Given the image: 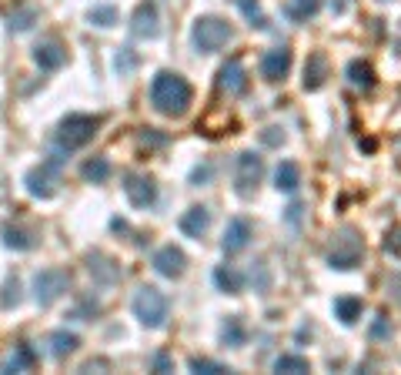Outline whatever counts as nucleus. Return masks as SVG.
I'll list each match as a JSON object with an SVG mask.
<instances>
[{
    "mask_svg": "<svg viewBox=\"0 0 401 375\" xmlns=\"http://www.w3.org/2000/svg\"><path fill=\"white\" fill-rule=\"evenodd\" d=\"M191 97H194L191 84L181 78V74H174V71H161L157 78L150 81V104H154L164 117L188 114Z\"/></svg>",
    "mask_w": 401,
    "mask_h": 375,
    "instance_id": "nucleus-1",
    "label": "nucleus"
},
{
    "mask_svg": "<svg viewBox=\"0 0 401 375\" xmlns=\"http://www.w3.org/2000/svg\"><path fill=\"white\" fill-rule=\"evenodd\" d=\"M364 255V238L358 234V228H338V232L331 234V245H328V265L331 268H338V272H348L354 268Z\"/></svg>",
    "mask_w": 401,
    "mask_h": 375,
    "instance_id": "nucleus-2",
    "label": "nucleus"
},
{
    "mask_svg": "<svg viewBox=\"0 0 401 375\" xmlns=\"http://www.w3.org/2000/svg\"><path fill=\"white\" fill-rule=\"evenodd\" d=\"M231 37H234V27L227 24L225 17H214V13L198 17V20H194V30H191V40H194V47H198L200 54L225 51L227 44H231Z\"/></svg>",
    "mask_w": 401,
    "mask_h": 375,
    "instance_id": "nucleus-3",
    "label": "nucleus"
},
{
    "mask_svg": "<svg viewBox=\"0 0 401 375\" xmlns=\"http://www.w3.org/2000/svg\"><path fill=\"white\" fill-rule=\"evenodd\" d=\"M97 128H100V117L94 114H67L57 124V148L61 151H77V148L94 141Z\"/></svg>",
    "mask_w": 401,
    "mask_h": 375,
    "instance_id": "nucleus-4",
    "label": "nucleus"
},
{
    "mask_svg": "<svg viewBox=\"0 0 401 375\" xmlns=\"http://www.w3.org/2000/svg\"><path fill=\"white\" fill-rule=\"evenodd\" d=\"M134 315H138L140 325L161 328L167 322V298H164L161 288H154V285L138 288V295H134Z\"/></svg>",
    "mask_w": 401,
    "mask_h": 375,
    "instance_id": "nucleus-5",
    "label": "nucleus"
},
{
    "mask_svg": "<svg viewBox=\"0 0 401 375\" xmlns=\"http://www.w3.org/2000/svg\"><path fill=\"white\" fill-rule=\"evenodd\" d=\"M67 288H71V275L64 272V268H40L34 275V298H37L40 309H47L57 298H64Z\"/></svg>",
    "mask_w": 401,
    "mask_h": 375,
    "instance_id": "nucleus-6",
    "label": "nucleus"
},
{
    "mask_svg": "<svg viewBox=\"0 0 401 375\" xmlns=\"http://www.w3.org/2000/svg\"><path fill=\"white\" fill-rule=\"evenodd\" d=\"M61 161L64 157H50V161H40L37 168L27 171V191L34 198H54L57 194V184H61Z\"/></svg>",
    "mask_w": 401,
    "mask_h": 375,
    "instance_id": "nucleus-7",
    "label": "nucleus"
},
{
    "mask_svg": "<svg viewBox=\"0 0 401 375\" xmlns=\"http://www.w3.org/2000/svg\"><path fill=\"white\" fill-rule=\"evenodd\" d=\"M264 178V161L261 155H254V151H244L238 155V165H234V188H238L241 198H251L254 188L261 184Z\"/></svg>",
    "mask_w": 401,
    "mask_h": 375,
    "instance_id": "nucleus-8",
    "label": "nucleus"
},
{
    "mask_svg": "<svg viewBox=\"0 0 401 375\" xmlns=\"http://www.w3.org/2000/svg\"><path fill=\"white\" fill-rule=\"evenodd\" d=\"M131 30H134V37H140V40H154L161 34V13H157V4H154V0L138 4V11L131 17Z\"/></svg>",
    "mask_w": 401,
    "mask_h": 375,
    "instance_id": "nucleus-9",
    "label": "nucleus"
},
{
    "mask_svg": "<svg viewBox=\"0 0 401 375\" xmlns=\"http://www.w3.org/2000/svg\"><path fill=\"white\" fill-rule=\"evenodd\" d=\"M124 191L131 198V205L134 208H150L157 201V184L150 174H127L124 178Z\"/></svg>",
    "mask_w": 401,
    "mask_h": 375,
    "instance_id": "nucleus-10",
    "label": "nucleus"
},
{
    "mask_svg": "<svg viewBox=\"0 0 401 375\" xmlns=\"http://www.w3.org/2000/svg\"><path fill=\"white\" fill-rule=\"evenodd\" d=\"M154 268H157V275H164V278H181L184 268H188V255L177 245H164L154 251Z\"/></svg>",
    "mask_w": 401,
    "mask_h": 375,
    "instance_id": "nucleus-11",
    "label": "nucleus"
},
{
    "mask_svg": "<svg viewBox=\"0 0 401 375\" xmlns=\"http://www.w3.org/2000/svg\"><path fill=\"white\" fill-rule=\"evenodd\" d=\"M217 88L227 94H244L248 91V71L241 64V57H231L221 71H217Z\"/></svg>",
    "mask_w": 401,
    "mask_h": 375,
    "instance_id": "nucleus-12",
    "label": "nucleus"
},
{
    "mask_svg": "<svg viewBox=\"0 0 401 375\" xmlns=\"http://www.w3.org/2000/svg\"><path fill=\"white\" fill-rule=\"evenodd\" d=\"M291 71V51L288 47H275L261 57V78L264 81H285Z\"/></svg>",
    "mask_w": 401,
    "mask_h": 375,
    "instance_id": "nucleus-13",
    "label": "nucleus"
},
{
    "mask_svg": "<svg viewBox=\"0 0 401 375\" xmlns=\"http://www.w3.org/2000/svg\"><path fill=\"white\" fill-rule=\"evenodd\" d=\"M251 242V221L248 218H231L225 228V238H221V248H225L227 255H234L241 248H248Z\"/></svg>",
    "mask_w": 401,
    "mask_h": 375,
    "instance_id": "nucleus-14",
    "label": "nucleus"
},
{
    "mask_svg": "<svg viewBox=\"0 0 401 375\" xmlns=\"http://www.w3.org/2000/svg\"><path fill=\"white\" fill-rule=\"evenodd\" d=\"M328 81V57L321 51L308 54V61H304V91H321Z\"/></svg>",
    "mask_w": 401,
    "mask_h": 375,
    "instance_id": "nucleus-15",
    "label": "nucleus"
},
{
    "mask_svg": "<svg viewBox=\"0 0 401 375\" xmlns=\"http://www.w3.org/2000/svg\"><path fill=\"white\" fill-rule=\"evenodd\" d=\"M208 228H211V211L204 205H194L181 215V232L188 234V238H204Z\"/></svg>",
    "mask_w": 401,
    "mask_h": 375,
    "instance_id": "nucleus-16",
    "label": "nucleus"
},
{
    "mask_svg": "<svg viewBox=\"0 0 401 375\" xmlns=\"http://www.w3.org/2000/svg\"><path fill=\"white\" fill-rule=\"evenodd\" d=\"M34 61H37L40 71H57V67H64V61H67V47L57 44V40H44V44L34 47Z\"/></svg>",
    "mask_w": 401,
    "mask_h": 375,
    "instance_id": "nucleus-17",
    "label": "nucleus"
},
{
    "mask_svg": "<svg viewBox=\"0 0 401 375\" xmlns=\"http://www.w3.org/2000/svg\"><path fill=\"white\" fill-rule=\"evenodd\" d=\"M4 245L7 248H17V251H30V248L37 245V234L24 228V225H4Z\"/></svg>",
    "mask_w": 401,
    "mask_h": 375,
    "instance_id": "nucleus-18",
    "label": "nucleus"
},
{
    "mask_svg": "<svg viewBox=\"0 0 401 375\" xmlns=\"http://www.w3.org/2000/svg\"><path fill=\"white\" fill-rule=\"evenodd\" d=\"M88 272L97 278V282H104V285H111V282H117L121 278V268L114 265L107 255H100V251H94V255H88Z\"/></svg>",
    "mask_w": 401,
    "mask_h": 375,
    "instance_id": "nucleus-19",
    "label": "nucleus"
},
{
    "mask_svg": "<svg viewBox=\"0 0 401 375\" xmlns=\"http://www.w3.org/2000/svg\"><path fill=\"white\" fill-rule=\"evenodd\" d=\"M214 285L227 292V295H241V288H244V275L234 268V265H217L214 268Z\"/></svg>",
    "mask_w": 401,
    "mask_h": 375,
    "instance_id": "nucleus-20",
    "label": "nucleus"
},
{
    "mask_svg": "<svg viewBox=\"0 0 401 375\" xmlns=\"http://www.w3.org/2000/svg\"><path fill=\"white\" fill-rule=\"evenodd\" d=\"M298 184H301V168L294 161H281L275 171V188L291 194V191H298Z\"/></svg>",
    "mask_w": 401,
    "mask_h": 375,
    "instance_id": "nucleus-21",
    "label": "nucleus"
},
{
    "mask_svg": "<svg viewBox=\"0 0 401 375\" xmlns=\"http://www.w3.org/2000/svg\"><path fill=\"white\" fill-rule=\"evenodd\" d=\"M47 342H50V355H54V359H67V355H74L77 345H80V338H77L74 332H67V328L54 332Z\"/></svg>",
    "mask_w": 401,
    "mask_h": 375,
    "instance_id": "nucleus-22",
    "label": "nucleus"
},
{
    "mask_svg": "<svg viewBox=\"0 0 401 375\" xmlns=\"http://www.w3.org/2000/svg\"><path fill=\"white\" fill-rule=\"evenodd\" d=\"M321 11V0H285V13H288V20H311L314 13Z\"/></svg>",
    "mask_w": 401,
    "mask_h": 375,
    "instance_id": "nucleus-23",
    "label": "nucleus"
},
{
    "mask_svg": "<svg viewBox=\"0 0 401 375\" xmlns=\"http://www.w3.org/2000/svg\"><path fill=\"white\" fill-rule=\"evenodd\" d=\"M348 81L354 88H361V91H371L375 88V71L368 61H351L348 64Z\"/></svg>",
    "mask_w": 401,
    "mask_h": 375,
    "instance_id": "nucleus-24",
    "label": "nucleus"
},
{
    "mask_svg": "<svg viewBox=\"0 0 401 375\" xmlns=\"http://www.w3.org/2000/svg\"><path fill=\"white\" fill-rule=\"evenodd\" d=\"M361 311H364L361 298H354V295H345V298H338V302H335V315H338L345 325H354L358 319H361Z\"/></svg>",
    "mask_w": 401,
    "mask_h": 375,
    "instance_id": "nucleus-25",
    "label": "nucleus"
},
{
    "mask_svg": "<svg viewBox=\"0 0 401 375\" xmlns=\"http://www.w3.org/2000/svg\"><path fill=\"white\" fill-rule=\"evenodd\" d=\"M80 174L94 184H104L107 178H111V161H107V157H88L84 168H80Z\"/></svg>",
    "mask_w": 401,
    "mask_h": 375,
    "instance_id": "nucleus-26",
    "label": "nucleus"
},
{
    "mask_svg": "<svg viewBox=\"0 0 401 375\" xmlns=\"http://www.w3.org/2000/svg\"><path fill=\"white\" fill-rule=\"evenodd\" d=\"M244 338H248V328H244V322H241L238 315H231L225 322V328H221V342L225 345H231V349H238V345H244Z\"/></svg>",
    "mask_w": 401,
    "mask_h": 375,
    "instance_id": "nucleus-27",
    "label": "nucleus"
},
{
    "mask_svg": "<svg viewBox=\"0 0 401 375\" xmlns=\"http://www.w3.org/2000/svg\"><path fill=\"white\" fill-rule=\"evenodd\" d=\"M34 362H37L34 349H30V345H20V349L11 355V362H7V372H27V369H34Z\"/></svg>",
    "mask_w": 401,
    "mask_h": 375,
    "instance_id": "nucleus-28",
    "label": "nucleus"
},
{
    "mask_svg": "<svg viewBox=\"0 0 401 375\" xmlns=\"http://www.w3.org/2000/svg\"><path fill=\"white\" fill-rule=\"evenodd\" d=\"M277 372H288V375H301V372H311V362L304 355H281L275 362Z\"/></svg>",
    "mask_w": 401,
    "mask_h": 375,
    "instance_id": "nucleus-29",
    "label": "nucleus"
},
{
    "mask_svg": "<svg viewBox=\"0 0 401 375\" xmlns=\"http://www.w3.org/2000/svg\"><path fill=\"white\" fill-rule=\"evenodd\" d=\"M234 7H241V13L251 20V27H268V17H264V11H261V4L258 0H234Z\"/></svg>",
    "mask_w": 401,
    "mask_h": 375,
    "instance_id": "nucleus-30",
    "label": "nucleus"
},
{
    "mask_svg": "<svg viewBox=\"0 0 401 375\" xmlns=\"http://www.w3.org/2000/svg\"><path fill=\"white\" fill-rule=\"evenodd\" d=\"M7 20H11V30H27V27L37 20V11H34L30 4H20L17 11H11V17H7Z\"/></svg>",
    "mask_w": 401,
    "mask_h": 375,
    "instance_id": "nucleus-31",
    "label": "nucleus"
},
{
    "mask_svg": "<svg viewBox=\"0 0 401 375\" xmlns=\"http://www.w3.org/2000/svg\"><path fill=\"white\" fill-rule=\"evenodd\" d=\"M90 24L114 27V24H117V11H114L111 4H104V7H94V11H90Z\"/></svg>",
    "mask_w": 401,
    "mask_h": 375,
    "instance_id": "nucleus-32",
    "label": "nucleus"
},
{
    "mask_svg": "<svg viewBox=\"0 0 401 375\" xmlns=\"http://www.w3.org/2000/svg\"><path fill=\"white\" fill-rule=\"evenodd\" d=\"M0 305H4V309H13V305H20V282H17V278H7V282H4V295H0Z\"/></svg>",
    "mask_w": 401,
    "mask_h": 375,
    "instance_id": "nucleus-33",
    "label": "nucleus"
},
{
    "mask_svg": "<svg viewBox=\"0 0 401 375\" xmlns=\"http://www.w3.org/2000/svg\"><path fill=\"white\" fill-rule=\"evenodd\" d=\"M191 369L194 372H204V375H217V372H227L221 362H214V359H191Z\"/></svg>",
    "mask_w": 401,
    "mask_h": 375,
    "instance_id": "nucleus-34",
    "label": "nucleus"
},
{
    "mask_svg": "<svg viewBox=\"0 0 401 375\" xmlns=\"http://www.w3.org/2000/svg\"><path fill=\"white\" fill-rule=\"evenodd\" d=\"M385 251H388V255H395V258H401V225H398V228H391V232L385 234Z\"/></svg>",
    "mask_w": 401,
    "mask_h": 375,
    "instance_id": "nucleus-35",
    "label": "nucleus"
},
{
    "mask_svg": "<svg viewBox=\"0 0 401 375\" xmlns=\"http://www.w3.org/2000/svg\"><path fill=\"white\" fill-rule=\"evenodd\" d=\"M261 141L268 144V148H277V144H285V131H281V128H264L261 131Z\"/></svg>",
    "mask_w": 401,
    "mask_h": 375,
    "instance_id": "nucleus-36",
    "label": "nucleus"
},
{
    "mask_svg": "<svg viewBox=\"0 0 401 375\" xmlns=\"http://www.w3.org/2000/svg\"><path fill=\"white\" fill-rule=\"evenodd\" d=\"M388 335H391V322L385 315H378L375 325H371V338H388Z\"/></svg>",
    "mask_w": 401,
    "mask_h": 375,
    "instance_id": "nucleus-37",
    "label": "nucleus"
},
{
    "mask_svg": "<svg viewBox=\"0 0 401 375\" xmlns=\"http://www.w3.org/2000/svg\"><path fill=\"white\" fill-rule=\"evenodd\" d=\"M134 64H138V57H134V54H121V57H117V71H131Z\"/></svg>",
    "mask_w": 401,
    "mask_h": 375,
    "instance_id": "nucleus-38",
    "label": "nucleus"
},
{
    "mask_svg": "<svg viewBox=\"0 0 401 375\" xmlns=\"http://www.w3.org/2000/svg\"><path fill=\"white\" fill-rule=\"evenodd\" d=\"M211 178V168H198L194 171V181H208Z\"/></svg>",
    "mask_w": 401,
    "mask_h": 375,
    "instance_id": "nucleus-39",
    "label": "nucleus"
},
{
    "mask_svg": "<svg viewBox=\"0 0 401 375\" xmlns=\"http://www.w3.org/2000/svg\"><path fill=\"white\" fill-rule=\"evenodd\" d=\"M154 365H157L161 372H167V369H171V362H167V355H157V359H154Z\"/></svg>",
    "mask_w": 401,
    "mask_h": 375,
    "instance_id": "nucleus-40",
    "label": "nucleus"
},
{
    "mask_svg": "<svg viewBox=\"0 0 401 375\" xmlns=\"http://www.w3.org/2000/svg\"><path fill=\"white\" fill-rule=\"evenodd\" d=\"M381 4H388V0H381Z\"/></svg>",
    "mask_w": 401,
    "mask_h": 375,
    "instance_id": "nucleus-41",
    "label": "nucleus"
}]
</instances>
